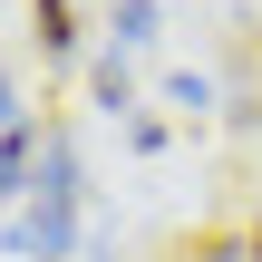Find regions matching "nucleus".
I'll return each instance as SVG.
<instances>
[{"label": "nucleus", "instance_id": "obj_7", "mask_svg": "<svg viewBox=\"0 0 262 262\" xmlns=\"http://www.w3.org/2000/svg\"><path fill=\"white\" fill-rule=\"evenodd\" d=\"M253 262H262V233H253Z\"/></svg>", "mask_w": 262, "mask_h": 262}, {"label": "nucleus", "instance_id": "obj_1", "mask_svg": "<svg viewBox=\"0 0 262 262\" xmlns=\"http://www.w3.org/2000/svg\"><path fill=\"white\" fill-rule=\"evenodd\" d=\"M39 165H49V185L29 194V214L10 224V243H19V253H39V262H58V253H68V224H78V194H88V185H78V146H68V136H49V146H39Z\"/></svg>", "mask_w": 262, "mask_h": 262}, {"label": "nucleus", "instance_id": "obj_3", "mask_svg": "<svg viewBox=\"0 0 262 262\" xmlns=\"http://www.w3.org/2000/svg\"><path fill=\"white\" fill-rule=\"evenodd\" d=\"M29 185V126H0V194Z\"/></svg>", "mask_w": 262, "mask_h": 262}, {"label": "nucleus", "instance_id": "obj_5", "mask_svg": "<svg viewBox=\"0 0 262 262\" xmlns=\"http://www.w3.org/2000/svg\"><path fill=\"white\" fill-rule=\"evenodd\" d=\"M185 262H233V233H194V243H185Z\"/></svg>", "mask_w": 262, "mask_h": 262}, {"label": "nucleus", "instance_id": "obj_6", "mask_svg": "<svg viewBox=\"0 0 262 262\" xmlns=\"http://www.w3.org/2000/svg\"><path fill=\"white\" fill-rule=\"evenodd\" d=\"M0 126H10V78H0Z\"/></svg>", "mask_w": 262, "mask_h": 262}, {"label": "nucleus", "instance_id": "obj_4", "mask_svg": "<svg viewBox=\"0 0 262 262\" xmlns=\"http://www.w3.org/2000/svg\"><path fill=\"white\" fill-rule=\"evenodd\" d=\"M97 107H136V68L126 58H97Z\"/></svg>", "mask_w": 262, "mask_h": 262}, {"label": "nucleus", "instance_id": "obj_2", "mask_svg": "<svg viewBox=\"0 0 262 262\" xmlns=\"http://www.w3.org/2000/svg\"><path fill=\"white\" fill-rule=\"evenodd\" d=\"M39 49H49V58L78 49V0H39Z\"/></svg>", "mask_w": 262, "mask_h": 262}]
</instances>
